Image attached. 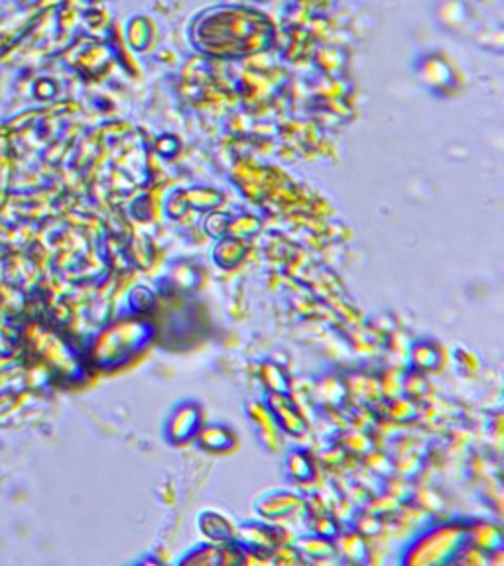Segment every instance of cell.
Masks as SVG:
<instances>
[{
	"mask_svg": "<svg viewBox=\"0 0 504 566\" xmlns=\"http://www.w3.org/2000/svg\"><path fill=\"white\" fill-rule=\"evenodd\" d=\"M199 429V411L193 405H181L172 415L170 435L176 440H185Z\"/></svg>",
	"mask_w": 504,
	"mask_h": 566,
	"instance_id": "6da1fadb",
	"label": "cell"
},
{
	"mask_svg": "<svg viewBox=\"0 0 504 566\" xmlns=\"http://www.w3.org/2000/svg\"><path fill=\"white\" fill-rule=\"evenodd\" d=\"M199 527H201V531H203L211 541L225 543V541H231V539H233V527H231V523L227 521L222 515L215 513V511H205V513H201V515H199Z\"/></svg>",
	"mask_w": 504,
	"mask_h": 566,
	"instance_id": "7a4b0ae2",
	"label": "cell"
},
{
	"mask_svg": "<svg viewBox=\"0 0 504 566\" xmlns=\"http://www.w3.org/2000/svg\"><path fill=\"white\" fill-rule=\"evenodd\" d=\"M199 445H201L203 449L221 452V450H229L235 445V435H233L229 429L221 427V425H213V427L201 429V433H199Z\"/></svg>",
	"mask_w": 504,
	"mask_h": 566,
	"instance_id": "3957f363",
	"label": "cell"
},
{
	"mask_svg": "<svg viewBox=\"0 0 504 566\" xmlns=\"http://www.w3.org/2000/svg\"><path fill=\"white\" fill-rule=\"evenodd\" d=\"M240 535L244 541H249L254 547H272L274 545V535L272 529H268L264 525H244L240 529Z\"/></svg>",
	"mask_w": 504,
	"mask_h": 566,
	"instance_id": "277c9868",
	"label": "cell"
},
{
	"mask_svg": "<svg viewBox=\"0 0 504 566\" xmlns=\"http://www.w3.org/2000/svg\"><path fill=\"white\" fill-rule=\"evenodd\" d=\"M130 303H133L134 311L144 313L154 305V293L148 287H134V291L130 293Z\"/></svg>",
	"mask_w": 504,
	"mask_h": 566,
	"instance_id": "5b68a950",
	"label": "cell"
},
{
	"mask_svg": "<svg viewBox=\"0 0 504 566\" xmlns=\"http://www.w3.org/2000/svg\"><path fill=\"white\" fill-rule=\"evenodd\" d=\"M290 472L296 476V478H299V470H306L310 476H312V466H310V462L306 460V456L303 454H292V458H290Z\"/></svg>",
	"mask_w": 504,
	"mask_h": 566,
	"instance_id": "8992f818",
	"label": "cell"
}]
</instances>
